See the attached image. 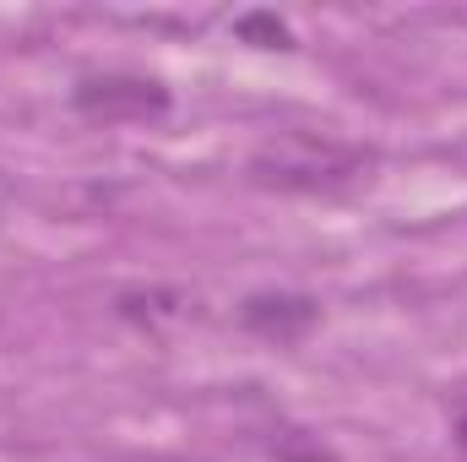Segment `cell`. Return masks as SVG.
<instances>
[{
	"instance_id": "7",
	"label": "cell",
	"mask_w": 467,
	"mask_h": 462,
	"mask_svg": "<svg viewBox=\"0 0 467 462\" xmlns=\"http://www.w3.org/2000/svg\"><path fill=\"white\" fill-rule=\"evenodd\" d=\"M462 441H467V414H462Z\"/></svg>"
},
{
	"instance_id": "4",
	"label": "cell",
	"mask_w": 467,
	"mask_h": 462,
	"mask_svg": "<svg viewBox=\"0 0 467 462\" xmlns=\"http://www.w3.org/2000/svg\"><path fill=\"white\" fill-rule=\"evenodd\" d=\"M272 457L277 462H337V452L321 436H310V430H283L272 441Z\"/></svg>"
},
{
	"instance_id": "1",
	"label": "cell",
	"mask_w": 467,
	"mask_h": 462,
	"mask_svg": "<svg viewBox=\"0 0 467 462\" xmlns=\"http://www.w3.org/2000/svg\"><path fill=\"white\" fill-rule=\"evenodd\" d=\"M375 169V152L327 131H283L250 152V180L283 196H332Z\"/></svg>"
},
{
	"instance_id": "2",
	"label": "cell",
	"mask_w": 467,
	"mask_h": 462,
	"mask_svg": "<svg viewBox=\"0 0 467 462\" xmlns=\"http://www.w3.org/2000/svg\"><path fill=\"white\" fill-rule=\"evenodd\" d=\"M71 104L77 115L104 120V125H130V120H163L169 115V88L158 77H136V71H99V77H82L71 88Z\"/></svg>"
},
{
	"instance_id": "5",
	"label": "cell",
	"mask_w": 467,
	"mask_h": 462,
	"mask_svg": "<svg viewBox=\"0 0 467 462\" xmlns=\"http://www.w3.org/2000/svg\"><path fill=\"white\" fill-rule=\"evenodd\" d=\"M234 33L250 38V44H261V49H294V33H288L272 11H250V16H239Z\"/></svg>"
},
{
	"instance_id": "3",
	"label": "cell",
	"mask_w": 467,
	"mask_h": 462,
	"mask_svg": "<svg viewBox=\"0 0 467 462\" xmlns=\"http://www.w3.org/2000/svg\"><path fill=\"white\" fill-rule=\"evenodd\" d=\"M239 321H244V332H255L266 343H299L321 321V305L310 294H250L239 305Z\"/></svg>"
},
{
	"instance_id": "6",
	"label": "cell",
	"mask_w": 467,
	"mask_h": 462,
	"mask_svg": "<svg viewBox=\"0 0 467 462\" xmlns=\"http://www.w3.org/2000/svg\"><path fill=\"white\" fill-rule=\"evenodd\" d=\"M119 316L125 321H163V316H185V299L180 294H125Z\"/></svg>"
}]
</instances>
